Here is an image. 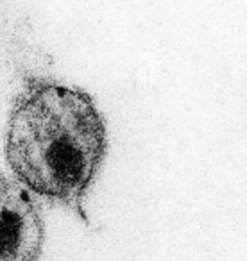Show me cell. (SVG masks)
<instances>
[{
    "instance_id": "6da1fadb",
    "label": "cell",
    "mask_w": 247,
    "mask_h": 261,
    "mask_svg": "<svg viewBox=\"0 0 247 261\" xmlns=\"http://www.w3.org/2000/svg\"><path fill=\"white\" fill-rule=\"evenodd\" d=\"M108 127L90 93L38 81L16 97L6 158L26 190L86 220L84 197L108 156Z\"/></svg>"
},
{
    "instance_id": "7a4b0ae2",
    "label": "cell",
    "mask_w": 247,
    "mask_h": 261,
    "mask_svg": "<svg viewBox=\"0 0 247 261\" xmlns=\"http://www.w3.org/2000/svg\"><path fill=\"white\" fill-rule=\"evenodd\" d=\"M43 240V222L27 190L0 175V261H38Z\"/></svg>"
}]
</instances>
